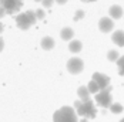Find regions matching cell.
Masks as SVG:
<instances>
[{
    "label": "cell",
    "mask_w": 124,
    "mask_h": 122,
    "mask_svg": "<svg viewBox=\"0 0 124 122\" xmlns=\"http://www.w3.org/2000/svg\"><path fill=\"white\" fill-rule=\"evenodd\" d=\"M117 65H118V74L120 75H124V55L118 57V60L116 61Z\"/></svg>",
    "instance_id": "17"
},
{
    "label": "cell",
    "mask_w": 124,
    "mask_h": 122,
    "mask_svg": "<svg viewBox=\"0 0 124 122\" xmlns=\"http://www.w3.org/2000/svg\"><path fill=\"white\" fill-rule=\"evenodd\" d=\"M83 48V44H81V41H78V40H73V41H70V44H69V50L71 51V53H80Z\"/></svg>",
    "instance_id": "13"
},
{
    "label": "cell",
    "mask_w": 124,
    "mask_h": 122,
    "mask_svg": "<svg viewBox=\"0 0 124 122\" xmlns=\"http://www.w3.org/2000/svg\"><path fill=\"white\" fill-rule=\"evenodd\" d=\"M108 13H110V17L111 19H114V20H118V19H121L123 17V9L120 7V6H111L110 7V10H108Z\"/></svg>",
    "instance_id": "9"
},
{
    "label": "cell",
    "mask_w": 124,
    "mask_h": 122,
    "mask_svg": "<svg viewBox=\"0 0 124 122\" xmlns=\"http://www.w3.org/2000/svg\"><path fill=\"white\" fill-rule=\"evenodd\" d=\"M37 21L36 19V13L33 10H27L26 13H20L16 17V24L20 30H29L31 26Z\"/></svg>",
    "instance_id": "3"
},
{
    "label": "cell",
    "mask_w": 124,
    "mask_h": 122,
    "mask_svg": "<svg viewBox=\"0 0 124 122\" xmlns=\"http://www.w3.org/2000/svg\"><path fill=\"white\" fill-rule=\"evenodd\" d=\"M56 3H59V4H66L67 3V0H54Z\"/></svg>",
    "instance_id": "24"
},
{
    "label": "cell",
    "mask_w": 124,
    "mask_h": 122,
    "mask_svg": "<svg viewBox=\"0 0 124 122\" xmlns=\"http://www.w3.org/2000/svg\"><path fill=\"white\" fill-rule=\"evenodd\" d=\"M41 3H43V6H44V7H47V9H49V7L53 6L54 0H41Z\"/></svg>",
    "instance_id": "20"
},
{
    "label": "cell",
    "mask_w": 124,
    "mask_h": 122,
    "mask_svg": "<svg viewBox=\"0 0 124 122\" xmlns=\"http://www.w3.org/2000/svg\"><path fill=\"white\" fill-rule=\"evenodd\" d=\"M3 28H4V26H3V24H1V23H0V33L3 31Z\"/></svg>",
    "instance_id": "25"
},
{
    "label": "cell",
    "mask_w": 124,
    "mask_h": 122,
    "mask_svg": "<svg viewBox=\"0 0 124 122\" xmlns=\"http://www.w3.org/2000/svg\"><path fill=\"white\" fill-rule=\"evenodd\" d=\"M74 111L78 116H83V118H96V115H97V109H96V107H94L91 99H88L86 102L76 101Z\"/></svg>",
    "instance_id": "1"
},
{
    "label": "cell",
    "mask_w": 124,
    "mask_h": 122,
    "mask_svg": "<svg viewBox=\"0 0 124 122\" xmlns=\"http://www.w3.org/2000/svg\"><path fill=\"white\" fill-rule=\"evenodd\" d=\"M34 1H41V0H34Z\"/></svg>",
    "instance_id": "29"
},
{
    "label": "cell",
    "mask_w": 124,
    "mask_h": 122,
    "mask_svg": "<svg viewBox=\"0 0 124 122\" xmlns=\"http://www.w3.org/2000/svg\"><path fill=\"white\" fill-rule=\"evenodd\" d=\"M93 81L99 85L100 89H104L110 85V78L106 75V74H101V73H94L93 74Z\"/></svg>",
    "instance_id": "7"
},
{
    "label": "cell",
    "mask_w": 124,
    "mask_h": 122,
    "mask_svg": "<svg viewBox=\"0 0 124 122\" xmlns=\"http://www.w3.org/2000/svg\"><path fill=\"white\" fill-rule=\"evenodd\" d=\"M60 36L64 41H70L73 36H74V31H73V28H70V27H64L62 30V33H60Z\"/></svg>",
    "instance_id": "12"
},
{
    "label": "cell",
    "mask_w": 124,
    "mask_h": 122,
    "mask_svg": "<svg viewBox=\"0 0 124 122\" xmlns=\"http://www.w3.org/2000/svg\"><path fill=\"white\" fill-rule=\"evenodd\" d=\"M83 68H84V62H83V60H80L77 57H73L67 61V71L70 74H74V75L80 74L83 71Z\"/></svg>",
    "instance_id": "6"
},
{
    "label": "cell",
    "mask_w": 124,
    "mask_h": 122,
    "mask_svg": "<svg viewBox=\"0 0 124 122\" xmlns=\"http://www.w3.org/2000/svg\"><path fill=\"white\" fill-rule=\"evenodd\" d=\"M36 19L37 20H41V19H44V12L43 10H36Z\"/></svg>",
    "instance_id": "21"
},
{
    "label": "cell",
    "mask_w": 124,
    "mask_h": 122,
    "mask_svg": "<svg viewBox=\"0 0 124 122\" xmlns=\"http://www.w3.org/2000/svg\"><path fill=\"white\" fill-rule=\"evenodd\" d=\"M83 17H84V12H83V10H77L76 14H74V21H78V20L83 19Z\"/></svg>",
    "instance_id": "19"
},
{
    "label": "cell",
    "mask_w": 124,
    "mask_h": 122,
    "mask_svg": "<svg viewBox=\"0 0 124 122\" xmlns=\"http://www.w3.org/2000/svg\"><path fill=\"white\" fill-rule=\"evenodd\" d=\"M80 122H87V119H86V118H83V119H81Z\"/></svg>",
    "instance_id": "27"
},
{
    "label": "cell",
    "mask_w": 124,
    "mask_h": 122,
    "mask_svg": "<svg viewBox=\"0 0 124 122\" xmlns=\"http://www.w3.org/2000/svg\"><path fill=\"white\" fill-rule=\"evenodd\" d=\"M120 122H124V118H123V119H121V121H120Z\"/></svg>",
    "instance_id": "28"
},
{
    "label": "cell",
    "mask_w": 124,
    "mask_h": 122,
    "mask_svg": "<svg viewBox=\"0 0 124 122\" xmlns=\"http://www.w3.org/2000/svg\"><path fill=\"white\" fill-rule=\"evenodd\" d=\"M77 94H78L80 101H83V102H86V101H88V99H90V92H88L87 87H78Z\"/></svg>",
    "instance_id": "11"
},
{
    "label": "cell",
    "mask_w": 124,
    "mask_h": 122,
    "mask_svg": "<svg viewBox=\"0 0 124 122\" xmlns=\"http://www.w3.org/2000/svg\"><path fill=\"white\" fill-rule=\"evenodd\" d=\"M113 41L118 47H124V31L123 30H117V31L113 33Z\"/></svg>",
    "instance_id": "10"
},
{
    "label": "cell",
    "mask_w": 124,
    "mask_h": 122,
    "mask_svg": "<svg viewBox=\"0 0 124 122\" xmlns=\"http://www.w3.org/2000/svg\"><path fill=\"white\" fill-rule=\"evenodd\" d=\"M99 28L101 30V33H110L114 28V21L110 17H103L99 21Z\"/></svg>",
    "instance_id": "8"
},
{
    "label": "cell",
    "mask_w": 124,
    "mask_h": 122,
    "mask_svg": "<svg viewBox=\"0 0 124 122\" xmlns=\"http://www.w3.org/2000/svg\"><path fill=\"white\" fill-rule=\"evenodd\" d=\"M118 57H120V55H118V53H117L116 50L108 51V54H107V58H108L110 61H117L118 60Z\"/></svg>",
    "instance_id": "18"
},
{
    "label": "cell",
    "mask_w": 124,
    "mask_h": 122,
    "mask_svg": "<svg viewBox=\"0 0 124 122\" xmlns=\"http://www.w3.org/2000/svg\"><path fill=\"white\" fill-rule=\"evenodd\" d=\"M81 1H84V3H90V1H96V0H81Z\"/></svg>",
    "instance_id": "26"
},
{
    "label": "cell",
    "mask_w": 124,
    "mask_h": 122,
    "mask_svg": "<svg viewBox=\"0 0 124 122\" xmlns=\"http://www.w3.org/2000/svg\"><path fill=\"white\" fill-rule=\"evenodd\" d=\"M23 1L22 0H0V6L6 10V14L17 13L22 9Z\"/></svg>",
    "instance_id": "5"
},
{
    "label": "cell",
    "mask_w": 124,
    "mask_h": 122,
    "mask_svg": "<svg viewBox=\"0 0 124 122\" xmlns=\"http://www.w3.org/2000/svg\"><path fill=\"white\" fill-rule=\"evenodd\" d=\"M4 14H6V10H4V9H3V7L0 6V19H1V17L4 16Z\"/></svg>",
    "instance_id": "22"
},
{
    "label": "cell",
    "mask_w": 124,
    "mask_h": 122,
    "mask_svg": "<svg viewBox=\"0 0 124 122\" xmlns=\"http://www.w3.org/2000/svg\"><path fill=\"white\" fill-rule=\"evenodd\" d=\"M111 87L108 85L104 89H100L99 92L96 94V102L99 104L100 107L103 108H108L111 105Z\"/></svg>",
    "instance_id": "4"
},
{
    "label": "cell",
    "mask_w": 124,
    "mask_h": 122,
    "mask_svg": "<svg viewBox=\"0 0 124 122\" xmlns=\"http://www.w3.org/2000/svg\"><path fill=\"white\" fill-rule=\"evenodd\" d=\"M108 108H110V111H111L113 114H121V112H123V105H121V104H118V102L111 104Z\"/></svg>",
    "instance_id": "16"
},
{
    "label": "cell",
    "mask_w": 124,
    "mask_h": 122,
    "mask_svg": "<svg viewBox=\"0 0 124 122\" xmlns=\"http://www.w3.org/2000/svg\"><path fill=\"white\" fill-rule=\"evenodd\" d=\"M87 89H88V92H90V94H97V92L100 91L99 85H97V84H96L93 80L88 82V85H87Z\"/></svg>",
    "instance_id": "15"
},
{
    "label": "cell",
    "mask_w": 124,
    "mask_h": 122,
    "mask_svg": "<svg viewBox=\"0 0 124 122\" xmlns=\"http://www.w3.org/2000/svg\"><path fill=\"white\" fill-rule=\"evenodd\" d=\"M54 40L51 38V37H44L43 40H41V47H43V50H51L53 47H54Z\"/></svg>",
    "instance_id": "14"
},
{
    "label": "cell",
    "mask_w": 124,
    "mask_h": 122,
    "mask_svg": "<svg viewBox=\"0 0 124 122\" xmlns=\"http://www.w3.org/2000/svg\"><path fill=\"white\" fill-rule=\"evenodd\" d=\"M3 47H4V41H3V38L0 37V53H1V50H3Z\"/></svg>",
    "instance_id": "23"
},
{
    "label": "cell",
    "mask_w": 124,
    "mask_h": 122,
    "mask_svg": "<svg viewBox=\"0 0 124 122\" xmlns=\"http://www.w3.org/2000/svg\"><path fill=\"white\" fill-rule=\"evenodd\" d=\"M53 122H78L77 114L71 107H62L53 115Z\"/></svg>",
    "instance_id": "2"
}]
</instances>
